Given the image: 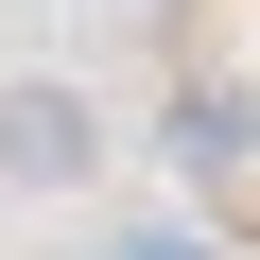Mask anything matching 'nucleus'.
<instances>
[{"mask_svg":"<svg viewBox=\"0 0 260 260\" xmlns=\"http://www.w3.org/2000/svg\"><path fill=\"white\" fill-rule=\"evenodd\" d=\"M104 174V104L70 70H0V191H87Z\"/></svg>","mask_w":260,"mask_h":260,"instance_id":"nucleus-1","label":"nucleus"}]
</instances>
